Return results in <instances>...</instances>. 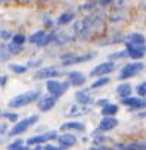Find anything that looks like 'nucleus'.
<instances>
[{"label":"nucleus","mask_w":146,"mask_h":150,"mask_svg":"<svg viewBox=\"0 0 146 150\" xmlns=\"http://www.w3.org/2000/svg\"><path fill=\"white\" fill-rule=\"evenodd\" d=\"M41 97V93L37 91V90H31V91H25V93H21L18 96H14L9 102H8V108L11 109H18V108H25L31 103H36L38 102Z\"/></svg>","instance_id":"1"},{"label":"nucleus","mask_w":146,"mask_h":150,"mask_svg":"<svg viewBox=\"0 0 146 150\" xmlns=\"http://www.w3.org/2000/svg\"><path fill=\"white\" fill-rule=\"evenodd\" d=\"M38 118H40L38 115H31V116H28V118L21 119L19 122H16V124L8 131V135H9V137H18V135L27 132L28 128H31L34 124L38 122Z\"/></svg>","instance_id":"2"},{"label":"nucleus","mask_w":146,"mask_h":150,"mask_svg":"<svg viewBox=\"0 0 146 150\" xmlns=\"http://www.w3.org/2000/svg\"><path fill=\"white\" fill-rule=\"evenodd\" d=\"M145 69V63L143 62H130V63H125L120 74H118V78L120 80H130L133 77H136V75L139 72H142Z\"/></svg>","instance_id":"3"},{"label":"nucleus","mask_w":146,"mask_h":150,"mask_svg":"<svg viewBox=\"0 0 146 150\" xmlns=\"http://www.w3.org/2000/svg\"><path fill=\"white\" fill-rule=\"evenodd\" d=\"M69 87H71V86H69L68 80H66L65 83L58 81V80H49V81H46V88H47V93H49L50 96H53L55 99L62 97V96L66 93V90H68Z\"/></svg>","instance_id":"4"},{"label":"nucleus","mask_w":146,"mask_h":150,"mask_svg":"<svg viewBox=\"0 0 146 150\" xmlns=\"http://www.w3.org/2000/svg\"><path fill=\"white\" fill-rule=\"evenodd\" d=\"M58 137H59V134H58V131H44L43 134H38V135H33V137H30V138H27V141H25V144L27 146H43V144H46L47 141H50V140H58Z\"/></svg>","instance_id":"5"},{"label":"nucleus","mask_w":146,"mask_h":150,"mask_svg":"<svg viewBox=\"0 0 146 150\" xmlns=\"http://www.w3.org/2000/svg\"><path fill=\"white\" fill-rule=\"evenodd\" d=\"M58 77H61V72L53 68V66H46V68H37V71L34 72L33 78L34 80H56Z\"/></svg>","instance_id":"6"},{"label":"nucleus","mask_w":146,"mask_h":150,"mask_svg":"<svg viewBox=\"0 0 146 150\" xmlns=\"http://www.w3.org/2000/svg\"><path fill=\"white\" fill-rule=\"evenodd\" d=\"M95 56H96L95 52H89V53H83V54H74L71 57L62 59L61 65L62 66H72V65H78V63H86V62H90Z\"/></svg>","instance_id":"7"},{"label":"nucleus","mask_w":146,"mask_h":150,"mask_svg":"<svg viewBox=\"0 0 146 150\" xmlns=\"http://www.w3.org/2000/svg\"><path fill=\"white\" fill-rule=\"evenodd\" d=\"M115 69V63L108 60V62H102L99 65H96L92 71H90V77H96V78H100V77H108V74H111L112 71Z\"/></svg>","instance_id":"8"},{"label":"nucleus","mask_w":146,"mask_h":150,"mask_svg":"<svg viewBox=\"0 0 146 150\" xmlns=\"http://www.w3.org/2000/svg\"><path fill=\"white\" fill-rule=\"evenodd\" d=\"M66 78H68V83L71 87H83L86 83H87V77L81 72V71H71V72H66Z\"/></svg>","instance_id":"9"},{"label":"nucleus","mask_w":146,"mask_h":150,"mask_svg":"<svg viewBox=\"0 0 146 150\" xmlns=\"http://www.w3.org/2000/svg\"><path fill=\"white\" fill-rule=\"evenodd\" d=\"M118 127V119L115 116H103L98 125V129L95 131V134H102V132H108V131H112Z\"/></svg>","instance_id":"10"},{"label":"nucleus","mask_w":146,"mask_h":150,"mask_svg":"<svg viewBox=\"0 0 146 150\" xmlns=\"http://www.w3.org/2000/svg\"><path fill=\"white\" fill-rule=\"evenodd\" d=\"M125 50L128 53V57H131L134 62H140L146 53V44L145 46H136L131 43H125Z\"/></svg>","instance_id":"11"},{"label":"nucleus","mask_w":146,"mask_h":150,"mask_svg":"<svg viewBox=\"0 0 146 150\" xmlns=\"http://www.w3.org/2000/svg\"><path fill=\"white\" fill-rule=\"evenodd\" d=\"M121 105L127 106L128 109L131 110H140V109H145L146 108V100L142 99V97H127V99H122L121 100Z\"/></svg>","instance_id":"12"},{"label":"nucleus","mask_w":146,"mask_h":150,"mask_svg":"<svg viewBox=\"0 0 146 150\" xmlns=\"http://www.w3.org/2000/svg\"><path fill=\"white\" fill-rule=\"evenodd\" d=\"M59 129L62 132H84L86 131V125L83 122H78V121H68V122H63Z\"/></svg>","instance_id":"13"},{"label":"nucleus","mask_w":146,"mask_h":150,"mask_svg":"<svg viewBox=\"0 0 146 150\" xmlns=\"http://www.w3.org/2000/svg\"><path fill=\"white\" fill-rule=\"evenodd\" d=\"M58 143L63 150H68L71 147H74L77 144V137L72 134V132H63L58 137Z\"/></svg>","instance_id":"14"},{"label":"nucleus","mask_w":146,"mask_h":150,"mask_svg":"<svg viewBox=\"0 0 146 150\" xmlns=\"http://www.w3.org/2000/svg\"><path fill=\"white\" fill-rule=\"evenodd\" d=\"M56 100H58V99H55V97L50 96V94L41 96L40 100L37 102V108H38L40 112H49V110H52V109L56 106Z\"/></svg>","instance_id":"15"},{"label":"nucleus","mask_w":146,"mask_h":150,"mask_svg":"<svg viewBox=\"0 0 146 150\" xmlns=\"http://www.w3.org/2000/svg\"><path fill=\"white\" fill-rule=\"evenodd\" d=\"M74 99L80 106H89L92 103V93L89 90H77L74 93Z\"/></svg>","instance_id":"16"},{"label":"nucleus","mask_w":146,"mask_h":150,"mask_svg":"<svg viewBox=\"0 0 146 150\" xmlns=\"http://www.w3.org/2000/svg\"><path fill=\"white\" fill-rule=\"evenodd\" d=\"M131 91H133V87H131L130 83H121L115 88V93H117V96L121 100L122 99H127V97H131Z\"/></svg>","instance_id":"17"},{"label":"nucleus","mask_w":146,"mask_h":150,"mask_svg":"<svg viewBox=\"0 0 146 150\" xmlns=\"http://www.w3.org/2000/svg\"><path fill=\"white\" fill-rule=\"evenodd\" d=\"M125 43H131V44H136V46H145L146 38L140 33H131V34L125 35Z\"/></svg>","instance_id":"18"},{"label":"nucleus","mask_w":146,"mask_h":150,"mask_svg":"<svg viewBox=\"0 0 146 150\" xmlns=\"http://www.w3.org/2000/svg\"><path fill=\"white\" fill-rule=\"evenodd\" d=\"M74 18H75V13L74 12L65 11L63 13L59 15V18L56 19V22H58V25H68V24H71L72 21H74Z\"/></svg>","instance_id":"19"},{"label":"nucleus","mask_w":146,"mask_h":150,"mask_svg":"<svg viewBox=\"0 0 146 150\" xmlns=\"http://www.w3.org/2000/svg\"><path fill=\"white\" fill-rule=\"evenodd\" d=\"M46 34H47V33H46L44 30H38V31L33 33V34L28 37V40H27V41H28L30 44H36V46H38V44L41 43V40L46 37Z\"/></svg>","instance_id":"20"},{"label":"nucleus","mask_w":146,"mask_h":150,"mask_svg":"<svg viewBox=\"0 0 146 150\" xmlns=\"http://www.w3.org/2000/svg\"><path fill=\"white\" fill-rule=\"evenodd\" d=\"M118 105H115V103H109L108 106H105L103 109H100V113H102V116H115L117 113H118Z\"/></svg>","instance_id":"21"},{"label":"nucleus","mask_w":146,"mask_h":150,"mask_svg":"<svg viewBox=\"0 0 146 150\" xmlns=\"http://www.w3.org/2000/svg\"><path fill=\"white\" fill-rule=\"evenodd\" d=\"M8 150H31V147L27 146V144L24 143V140L18 138V140L12 141V143L8 146Z\"/></svg>","instance_id":"22"},{"label":"nucleus","mask_w":146,"mask_h":150,"mask_svg":"<svg viewBox=\"0 0 146 150\" xmlns=\"http://www.w3.org/2000/svg\"><path fill=\"white\" fill-rule=\"evenodd\" d=\"M117 149L118 150H143L137 141H131V143H118L117 144Z\"/></svg>","instance_id":"23"},{"label":"nucleus","mask_w":146,"mask_h":150,"mask_svg":"<svg viewBox=\"0 0 146 150\" xmlns=\"http://www.w3.org/2000/svg\"><path fill=\"white\" fill-rule=\"evenodd\" d=\"M9 69L14 74H18V75H22V74L28 72V66L27 65H19V63H9Z\"/></svg>","instance_id":"24"},{"label":"nucleus","mask_w":146,"mask_h":150,"mask_svg":"<svg viewBox=\"0 0 146 150\" xmlns=\"http://www.w3.org/2000/svg\"><path fill=\"white\" fill-rule=\"evenodd\" d=\"M125 57H128V53H127V50H125V49H124V50L114 52V53H111V54H109V60H111V62L121 60V59H125Z\"/></svg>","instance_id":"25"},{"label":"nucleus","mask_w":146,"mask_h":150,"mask_svg":"<svg viewBox=\"0 0 146 150\" xmlns=\"http://www.w3.org/2000/svg\"><path fill=\"white\" fill-rule=\"evenodd\" d=\"M111 83V78L109 77H100V78H98L96 81H93L92 83V86H90V88H100V87H103V86H106V84H109Z\"/></svg>","instance_id":"26"},{"label":"nucleus","mask_w":146,"mask_h":150,"mask_svg":"<svg viewBox=\"0 0 146 150\" xmlns=\"http://www.w3.org/2000/svg\"><path fill=\"white\" fill-rule=\"evenodd\" d=\"M6 46H8V50H9V53H11L12 56H15V54H19V53H22V50H24V46L14 44L12 41H11L9 44H6Z\"/></svg>","instance_id":"27"},{"label":"nucleus","mask_w":146,"mask_h":150,"mask_svg":"<svg viewBox=\"0 0 146 150\" xmlns=\"http://www.w3.org/2000/svg\"><path fill=\"white\" fill-rule=\"evenodd\" d=\"M11 56H12V54L9 53L8 46L0 44V62H6V60H9V57H11Z\"/></svg>","instance_id":"28"},{"label":"nucleus","mask_w":146,"mask_h":150,"mask_svg":"<svg viewBox=\"0 0 146 150\" xmlns=\"http://www.w3.org/2000/svg\"><path fill=\"white\" fill-rule=\"evenodd\" d=\"M3 118H5L6 121H9V122H14V124H16V122L21 121V119H19V115H18L16 112H5V113H3Z\"/></svg>","instance_id":"29"},{"label":"nucleus","mask_w":146,"mask_h":150,"mask_svg":"<svg viewBox=\"0 0 146 150\" xmlns=\"http://www.w3.org/2000/svg\"><path fill=\"white\" fill-rule=\"evenodd\" d=\"M28 38L24 35V34H14L12 37V43L14 44H18V46H24V43L27 41Z\"/></svg>","instance_id":"30"},{"label":"nucleus","mask_w":146,"mask_h":150,"mask_svg":"<svg viewBox=\"0 0 146 150\" xmlns=\"http://www.w3.org/2000/svg\"><path fill=\"white\" fill-rule=\"evenodd\" d=\"M136 93H137V97H146V81L136 86Z\"/></svg>","instance_id":"31"},{"label":"nucleus","mask_w":146,"mask_h":150,"mask_svg":"<svg viewBox=\"0 0 146 150\" xmlns=\"http://www.w3.org/2000/svg\"><path fill=\"white\" fill-rule=\"evenodd\" d=\"M12 37H14V34L11 31H8V30H2V31H0V38H2V40H12Z\"/></svg>","instance_id":"32"},{"label":"nucleus","mask_w":146,"mask_h":150,"mask_svg":"<svg viewBox=\"0 0 146 150\" xmlns=\"http://www.w3.org/2000/svg\"><path fill=\"white\" fill-rule=\"evenodd\" d=\"M111 102H109V99H99V100H96V106L98 108H100V109H103L105 106H108Z\"/></svg>","instance_id":"33"},{"label":"nucleus","mask_w":146,"mask_h":150,"mask_svg":"<svg viewBox=\"0 0 146 150\" xmlns=\"http://www.w3.org/2000/svg\"><path fill=\"white\" fill-rule=\"evenodd\" d=\"M96 135V138H95V143L96 144H100V143H105V141H108V140H111L109 137H105V135H99V134H95Z\"/></svg>","instance_id":"34"},{"label":"nucleus","mask_w":146,"mask_h":150,"mask_svg":"<svg viewBox=\"0 0 146 150\" xmlns=\"http://www.w3.org/2000/svg\"><path fill=\"white\" fill-rule=\"evenodd\" d=\"M44 150H63L61 146H55V144H44Z\"/></svg>","instance_id":"35"},{"label":"nucleus","mask_w":146,"mask_h":150,"mask_svg":"<svg viewBox=\"0 0 146 150\" xmlns=\"http://www.w3.org/2000/svg\"><path fill=\"white\" fill-rule=\"evenodd\" d=\"M89 150H112L111 147H106V146H96V147H92Z\"/></svg>","instance_id":"36"},{"label":"nucleus","mask_w":146,"mask_h":150,"mask_svg":"<svg viewBox=\"0 0 146 150\" xmlns=\"http://www.w3.org/2000/svg\"><path fill=\"white\" fill-rule=\"evenodd\" d=\"M8 77H6V75H2V77H0V86H2V87H5L6 86V83H8Z\"/></svg>","instance_id":"37"},{"label":"nucleus","mask_w":146,"mask_h":150,"mask_svg":"<svg viewBox=\"0 0 146 150\" xmlns=\"http://www.w3.org/2000/svg\"><path fill=\"white\" fill-rule=\"evenodd\" d=\"M114 2V0H99V5L100 6H108V5H111Z\"/></svg>","instance_id":"38"},{"label":"nucleus","mask_w":146,"mask_h":150,"mask_svg":"<svg viewBox=\"0 0 146 150\" xmlns=\"http://www.w3.org/2000/svg\"><path fill=\"white\" fill-rule=\"evenodd\" d=\"M137 118H140V119H142V118H146V110L139 112V113H137Z\"/></svg>","instance_id":"39"},{"label":"nucleus","mask_w":146,"mask_h":150,"mask_svg":"<svg viewBox=\"0 0 146 150\" xmlns=\"http://www.w3.org/2000/svg\"><path fill=\"white\" fill-rule=\"evenodd\" d=\"M5 128H8V125H6V124H3V125H0V132H2V134H3L5 131H6Z\"/></svg>","instance_id":"40"},{"label":"nucleus","mask_w":146,"mask_h":150,"mask_svg":"<svg viewBox=\"0 0 146 150\" xmlns=\"http://www.w3.org/2000/svg\"><path fill=\"white\" fill-rule=\"evenodd\" d=\"M31 150H44V146H34Z\"/></svg>","instance_id":"41"},{"label":"nucleus","mask_w":146,"mask_h":150,"mask_svg":"<svg viewBox=\"0 0 146 150\" xmlns=\"http://www.w3.org/2000/svg\"><path fill=\"white\" fill-rule=\"evenodd\" d=\"M2 116H3V113H2V112H0V118H2Z\"/></svg>","instance_id":"42"},{"label":"nucleus","mask_w":146,"mask_h":150,"mask_svg":"<svg viewBox=\"0 0 146 150\" xmlns=\"http://www.w3.org/2000/svg\"><path fill=\"white\" fill-rule=\"evenodd\" d=\"M145 100H146V97H145Z\"/></svg>","instance_id":"43"}]
</instances>
